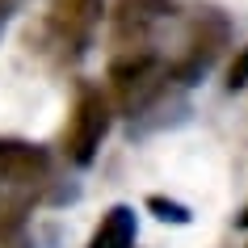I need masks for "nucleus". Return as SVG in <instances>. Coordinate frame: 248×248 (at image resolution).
I'll return each mask as SVG.
<instances>
[{
	"mask_svg": "<svg viewBox=\"0 0 248 248\" xmlns=\"http://www.w3.org/2000/svg\"><path fill=\"white\" fill-rule=\"evenodd\" d=\"M235 223H240V227H248V206L240 210V219H235Z\"/></svg>",
	"mask_w": 248,
	"mask_h": 248,
	"instance_id": "11",
	"label": "nucleus"
},
{
	"mask_svg": "<svg viewBox=\"0 0 248 248\" xmlns=\"http://www.w3.org/2000/svg\"><path fill=\"white\" fill-rule=\"evenodd\" d=\"M109 109L114 105L101 89H84L76 97V109L63 131V152L72 164H93V156L101 152V139L109 135Z\"/></svg>",
	"mask_w": 248,
	"mask_h": 248,
	"instance_id": "2",
	"label": "nucleus"
},
{
	"mask_svg": "<svg viewBox=\"0 0 248 248\" xmlns=\"http://www.w3.org/2000/svg\"><path fill=\"white\" fill-rule=\"evenodd\" d=\"M4 21H9V4L0 0V34H4Z\"/></svg>",
	"mask_w": 248,
	"mask_h": 248,
	"instance_id": "10",
	"label": "nucleus"
},
{
	"mask_svg": "<svg viewBox=\"0 0 248 248\" xmlns=\"http://www.w3.org/2000/svg\"><path fill=\"white\" fill-rule=\"evenodd\" d=\"M248 84V46L232 59V67H227V89H244Z\"/></svg>",
	"mask_w": 248,
	"mask_h": 248,
	"instance_id": "9",
	"label": "nucleus"
},
{
	"mask_svg": "<svg viewBox=\"0 0 248 248\" xmlns=\"http://www.w3.org/2000/svg\"><path fill=\"white\" fill-rule=\"evenodd\" d=\"M147 206H152V210H156V215H160V219H164V223H189V210H185L181 206V202H164V198H147Z\"/></svg>",
	"mask_w": 248,
	"mask_h": 248,
	"instance_id": "8",
	"label": "nucleus"
},
{
	"mask_svg": "<svg viewBox=\"0 0 248 248\" xmlns=\"http://www.w3.org/2000/svg\"><path fill=\"white\" fill-rule=\"evenodd\" d=\"M46 172H51V156L38 143L0 139V189H9V185L13 189L17 185H38Z\"/></svg>",
	"mask_w": 248,
	"mask_h": 248,
	"instance_id": "5",
	"label": "nucleus"
},
{
	"mask_svg": "<svg viewBox=\"0 0 248 248\" xmlns=\"http://www.w3.org/2000/svg\"><path fill=\"white\" fill-rule=\"evenodd\" d=\"M164 17H172V0H114V13H109L114 42L126 51H139Z\"/></svg>",
	"mask_w": 248,
	"mask_h": 248,
	"instance_id": "3",
	"label": "nucleus"
},
{
	"mask_svg": "<svg viewBox=\"0 0 248 248\" xmlns=\"http://www.w3.org/2000/svg\"><path fill=\"white\" fill-rule=\"evenodd\" d=\"M139 227H135V210L131 206H114L101 215V227L93 232L89 248H131Z\"/></svg>",
	"mask_w": 248,
	"mask_h": 248,
	"instance_id": "7",
	"label": "nucleus"
},
{
	"mask_svg": "<svg viewBox=\"0 0 248 248\" xmlns=\"http://www.w3.org/2000/svg\"><path fill=\"white\" fill-rule=\"evenodd\" d=\"M101 0H51V13H46V26H51L55 42L67 46V51H80L84 42L93 38V30L101 21Z\"/></svg>",
	"mask_w": 248,
	"mask_h": 248,
	"instance_id": "4",
	"label": "nucleus"
},
{
	"mask_svg": "<svg viewBox=\"0 0 248 248\" xmlns=\"http://www.w3.org/2000/svg\"><path fill=\"white\" fill-rule=\"evenodd\" d=\"M223 38H227V26H223V17L215 13H202L198 17L194 34H189V51L177 67H172V76L181 80V84H194V76H202L210 63H215V55H219Z\"/></svg>",
	"mask_w": 248,
	"mask_h": 248,
	"instance_id": "6",
	"label": "nucleus"
},
{
	"mask_svg": "<svg viewBox=\"0 0 248 248\" xmlns=\"http://www.w3.org/2000/svg\"><path fill=\"white\" fill-rule=\"evenodd\" d=\"M109 84H114V105L122 114H143L156 101L164 84H169V67L147 51H126L122 59H114L109 67Z\"/></svg>",
	"mask_w": 248,
	"mask_h": 248,
	"instance_id": "1",
	"label": "nucleus"
}]
</instances>
